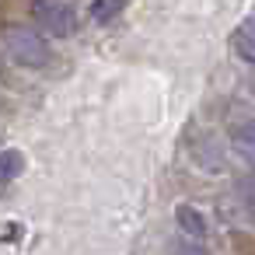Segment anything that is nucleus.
Wrapping results in <instances>:
<instances>
[{
	"instance_id": "nucleus-1",
	"label": "nucleus",
	"mask_w": 255,
	"mask_h": 255,
	"mask_svg": "<svg viewBox=\"0 0 255 255\" xmlns=\"http://www.w3.org/2000/svg\"><path fill=\"white\" fill-rule=\"evenodd\" d=\"M4 53H7L11 63L32 67V70L49 63V42H46L39 32L21 28V25H11V28L4 32Z\"/></svg>"
},
{
	"instance_id": "nucleus-2",
	"label": "nucleus",
	"mask_w": 255,
	"mask_h": 255,
	"mask_svg": "<svg viewBox=\"0 0 255 255\" xmlns=\"http://www.w3.org/2000/svg\"><path fill=\"white\" fill-rule=\"evenodd\" d=\"M32 18L42 32L56 35V39H67L74 35L77 28V14L70 4H63V0H32Z\"/></svg>"
},
{
	"instance_id": "nucleus-3",
	"label": "nucleus",
	"mask_w": 255,
	"mask_h": 255,
	"mask_svg": "<svg viewBox=\"0 0 255 255\" xmlns=\"http://www.w3.org/2000/svg\"><path fill=\"white\" fill-rule=\"evenodd\" d=\"M231 150L255 171V119H241L231 126Z\"/></svg>"
},
{
	"instance_id": "nucleus-4",
	"label": "nucleus",
	"mask_w": 255,
	"mask_h": 255,
	"mask_svg": "<svg viewBox=\"0 0 255 255\" xmlns=\"http://www.w3.org/2000/svg\"><path fill=\"white\" fill-rule=\"evenodd\" d=\"M231 49L238 53V60L255 63V14L245 18V21L234 28V35H231Z\"/></svg>"
},
{
	"instance_id": "nucleus-5",
	"label": "nucleus",
	"mask_w": 255,
	"mask_h": 255,
	"mask_svg": "<svg viewBox=\"0 0 255 255\" xmlns=\"http://www.w3.org/2000/svg\"><path fill=\"white\" fill-rule=\"evenodd\" d=\"M175 220H178V227H182L185 238H196V241L206 238V220H203V213L192 203H178L175 206Z\"/></svg>"
},
{
	"instance_id": "nucleus-6",
	"label": "nucleus",
	"mask_w": 255,
	"mask_h": 255,
	"mask_svg": "<svg viewBox=\"0 0 255 255\" xmlns=\"http://www.w3.org/2000/svg\"><path fill=\"white\" fill-rule=\"evenodd\" d=\"M0 164H4V185H11V182L25 171V154L14 150V147H7L4 154H0Z\"/></svg>"
},
{
	"instance_id": "nucleus-7",
	"label": "nucleus",
	"mask_w": 255,
	"mask_h": 255,
	"mask_svg": "<svg viewBox=\"0 0 255 255\" xmlns=\"http://www.w3.org/2000/svg\"><path fill=\"white\" fill-rule=\"evenodd\" d=\"M123 4H126V0H95V4H91V18H95L98 25H109V21L123 11Z\"/></svg>"
},
{
	"instance_id": "nucleus-8",
	"label": "nucleus",
	"mask_w": 255,
	"mask_h": 255,
	"mask_svg": "<svg viewBox=\"0 0 255 255\" xmlns=\"http://www.w3.org/2000/svg\"><path fill=\"white\" fill-rule=\"evenodd\" d=\"M175 255H210L206 248H203V241H196V238H178L175 241Z\"/></svg>"
},
{
	"instance_id": "nucleus-9",
	"label": "nucleus",
	"mask_w": 255,
	"mask_h": 255,
	"mask_svg": "<svg viewBox=\"0 0 255 255\" xmlns=\"http://www.w3.org/2000/svg\"><path fill=\"white\" fill-rule=\"evenodd\" d=\"M252 88H255V84H252Z\"/></svg>"
}]
</instances>
